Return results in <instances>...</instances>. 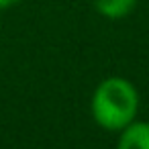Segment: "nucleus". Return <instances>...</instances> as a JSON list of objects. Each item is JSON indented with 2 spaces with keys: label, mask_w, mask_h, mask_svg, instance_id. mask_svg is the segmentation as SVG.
I'll list each match as a JSON object with an SVG mask.
<instances>
[{
  "label": "nucleus",
  "mask_w": 149,
  "mask_h": 149,
  "mask_svg": "<svg viewBox=\"0 0 149 149\" xmlns=\"http://www.w3.org/2000/svg\"><path fill=\"white\" fill-rule=\"evenodd\" d=\"M135 2L137 0H94L98 13L108 19H118V17L129 15L133 10Z\"/></svg>",
  "instance_id": "nucleus-3"
},
{
  "label": "nucleus",
  "mask_w": 149,
  "mask_h": 149,
  "mask_svg": "<svg viewBox=\"0 0 149 149\" xmlns=\"http://www.w3.org/2000/svg\"><path fill=\"white\" fill-rule=\"evenodd\" d=\"M118 149H149V123H129L118 139Z\"/></svg>",
  "instance_id": "nucleus-2"
},
{
  "label": "nucleus",
  "mask_w": 149,
  "mask_h": 149,
  "mask_svg": "<svg viewBox=\"0 0 149 149\" xmlns=\"http://www.w3.org/2000/svg\"><path fill=\"white\" fill-rule=\"evenodd\" d=\"M17 2H21V0H0V8H6V6H13V4H17Z\"/></svg>",
  "instance_id": "nucleus-4"
},
{
  "label": "nucleus",
  "mask_w": 149,
  "mask_h": 149,
  "mask_svg": "<svg viewBox=\"0 0 149 149\" xmlns=\"http://www.w3.org/2000/svg\"><path fill=\"white\" fill-rule=\"evenodd\" d=\"M139 106L137 90L131 82L123 78H108L104 80L92 98V114L96 123L108 131L125 129L133 123Z\"/></svg>",
  "instance_id": "nucleus-1"
}]
</instances>
